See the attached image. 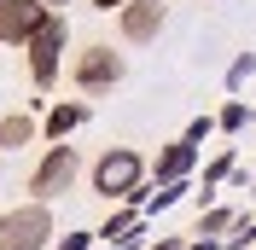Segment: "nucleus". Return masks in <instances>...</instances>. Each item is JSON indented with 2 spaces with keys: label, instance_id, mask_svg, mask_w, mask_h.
I'll use <instances>...</instances> for the list:
<instances>
[{
  "label": "nucleus",
  "instance_id": "f257e3e1",
  "mask_svg": "<svg viewBox=\"0 0 256 250\" xmlns=\"http://www.w3.org/2000/svg\"><path fill=\"white\" fill-rule=\"evenodd\" d=\"M88 180H94V192L105 204L111 198H146V157L134 152V146H105V152L94 157Z\"/></svg>",
  "mask_w": 256,
  "mask_h": 250
},
{
  "label": "nucleus",
  "instance_id": "f03ea898",
  "mask_svg": "<svg viewBox=\"0 0 256 250\" xmlns=\"http://www.w3.org/2000/svg\"><path fill=\"white\" fill-rule=\"evenodd\" d=\"M64 47H70V18H64V12H47V24H41V30H35V41L24 47V52H30V82L41 88V94L58 82Z\"/></svg>",
  "mask_w": 256,
  "mask_h": 250
},
{
  "label": "nucleus",
  "instance_id": "7ed1b4c3",
  "mask_svg": "<svg viewBox=\"0 0 256 250\" xmlns=\"http://www.w3.org/2000/svg\"><path fill=\"white\" fill-rule=\"evenodd\" d=\"M52 238H58V227H52L47 204H18L0 216V250H47Z\"/></svg>",
  "mask_w": 256,
  "mask_h": 250
},
{
  "label": "nucleus",
  "instance_id": "20e7f679",
  "mask_svg": "<svg viewBox=\"0 0 256 250\" xmlns=\"http://www.w3.org/2000/svg\"><path fill=\"white\" fill-rule=\"evenodd\" d=\"M76 174H82L76 146H47V152H41V163H35V174H30V204L64 198V192L76 186Z\"/></svg>",
  "mask_w": 256,
  "mask_h": 250
},
{
  "label": "nucleus",
  "instance_id": "39448f33",
  "mask_svg": "<svg viewBox=\"0 0 256 250\" xmlns=\"http://www.w3.org/2000/svg\"><path fill=\"white\" fill-rule=\"evenodd\" d=\"M122 52H111L105 41H88V47H76V58H70V82H76L82 94H111L116 82H122Z\"/></svg>",
  "mask_w": 256,
  "mask_h": 250
},
{
  "label": "nucleus",
  "instance_id": "423d86ee",
  "mask_svg": "<svg viewBox=\"0 0 256 250\" xmlns=\"http://www.w3.org/2000/svg\"><path fill=\"white\" fill-rule=\"evenodd\" d=\"M169 24V6L163 0H128L122 12H116V35H122L128 47H146V41H158V30Z\"/></svg>",
  "mask_w": 256,
  "mask_h": 250
},
{
  "label": "nucleus",
  "instance_id": "0eeeda50",
  "mask_svg": "<svg viewBox=\"0 0 256 250\" xmlns=\"http://www.w3.org/2000/svg\"><path fill=\"white\" fill-rule=\"evenodd\" d=\"M41 24H47L41 0H0V47H30Z\"/></svg>",
  "mask_w": 256,
  "mask_h": 250
},
{
  "label": "nucleus",
  "instance_id": "6e6552de",
  "mask_svg": "<svg viewBox=\"0 0 256 250\" xmlns=\"http://www.w3.org/2000/svg\"><path fill=\"white\" fill-rule=\"evenodd\" d=\"M192 163H198V146L169 140V146L158 152V163H146V174H152L158 186H175V180H186V174H192Z\"/></svg>",
  "mask_w": 256,
  "mask_h": 250
},
{
  "label": "nucleus",
  "instance_id": "1a4fd4ad",
  "mask_svg": "<svg viewBox=\"0 0 256 250\" xmlns=\"http://www.w3.org/2000/svg\"><path fill=\"white\" fill-rule=\"evenodd\" d=\"M82 122H88V105H82V99H58V105H47V122H41V128H47L52 146H64Z\"/></svg>",
  "mask_w": 256,
  "mask_h": 250
},
{
  "label": "nucleus",
  "instance_id": "9d476101",
  "mask_svg": "<svg viewBox=\"0 0 256 250\" xmlns=\"http://www.w3.org/2000/svg\"><path fill=\"white\" fill-rule=\"evenodd\" d=\"M146 233V216H140V210H111V216H105V221H99V244H122V238H140Z\"/></svg>",
  "mask_w": 256,
  "mask_h": 250
},
{
  "label": "nucleus",
  "instance_id": "9b49d317",
  "mask_svg": "<svg viewBox=\"0 0 256 250\" xmlns=\"http://www.w3.org/2000/svg\"><path fill=\"white\" fill-rule=\"evenodd\" d=\"M35 134H41V122H35L30 110H12V116H0V152H24Z\"/></svg>",
  "mask_w": 256,
  "mask_h": 250
},
{
  "label": "nucleus",
  "instance_id": "f8f14e48",
  "mask_svg": "<svg viewBox=\"0 0 256 250\" xmlns=\"http://www.w3.org/2000/svg\"><path fill=\"white\" fill-rule=\"evenodd\" d=\"M233 210H222V204H210V210H198V238H227L233 233Z\"/></svg>",
  "mask_w": 256,
  "mask_h": 250
},
{
  "label": "nucleus",
  "instance_id": "ddd939ff",
  "mask_svg": "<svg viewBox=\"0 0 256 250\" xmlns=\"http://www.w3.org/2000/svg\"><path fill=\"white\" fill-rule=\"evenodd\" d=\"M244 122H250V105H244V99H233V105H222V116H216V128H227V134H239Z\"/></svg>",
  "mask_w": 256,
  "mask_h": 250
},
{
  "label": "nucleus",
  "instance_id": "4468645a",
  "mask_svg": "<svg viewBox=\"0 0 256 250\" xmlns=\"http://www.w3.org/2000/svg\"><path fill=\"white\" fill-rule=\"evenodd\" d=\"M250 70H256V52H239V58H233V70H227V88H244V82H250Z\"/></svg>",
  "mask_w": 256,
  "mask_h": 250
},
{
  "label": "nucleus",
  "instance_id": "2eb2a0df",
  "mask_svg": "<svg viewBox=\"0 0 256 250\" xmlns=\"http://www.w3.org/2000/svg\"><path fill=\"white\" fill-rule=\"evenodd\" d=\"M210 134H216V116H198V122H186V134H180V140H186V146H204Z\"/></svg>",
  "mask_w": 256,
  "mask_h": 250
},
{
  "label": "nucleus",
  "instance_id": "dca6fc26",
  "mask_svg": "<svg viewBox=\"0 0 256 250\" xmlns=\"http://www.w3.org/2000/svg\"><path fill=\"white\" fill-rule=\"evenodd\" d=\"M52 244H58V250H94L99 238L88 233V227H76V233H64V238H52Z\"/></svg>",
  "mask_w": 256,
  "mask_h": 250
},
{
  "label": "nucleus",
  "instance_id": "f3484780",
  "mask_svg": "<svg viewBox=\"0 0 256 250\" xmlns=\"http://www.w3.org/2000/svg\"><path fill=\"white\" fill-rule=\"evenodd\" d=\"M216 244H222V238H186L180 250H216Z\"/></svg>",
  "mask_w": 256,
  "mask_h": 250
},
{
  "label": "nucleus",
  "instance_id": "a211bd4d",
  "mask_svg": "<svg viewBox=\"0 0 256 250\" xmlns=\"http://www.w3.org/2000/svg\"><path fill=\"white\" fill-rule=\"evenodd\" d=\"M128 0H94V12H122Z\"/></svg>",
  "mask_w": 256,
  "mask_h": 250
},
{
  "label": "nucleus",
  "instance_id": "6ab92c4d",
  "mask_svg": "<svg viewBox=\"0 0 256 250\" xmlns=\"http://www.w3.org/2000/svg\"><path fill=\"white\" fill-rule=\"evenodd\" d=\"M41 6H47V12H64V6H70V0H41Z\"/></svg>",
  "mask_w": 256,
  "mask_h": 250
},
{
  "label": "nucleus",
  "instance_id": "aec40b11",
  "mask_svg": "<svg viewBox=\"0 0 256 250\" xmlns=\"http://www.w3.org/2000/svg\"><path fill=\"white\" fill-rule=\"evenodd\" d=\"M250 186H256V174H250Z\"/></svg>",
  "mask_w": 256,
  "mask_h": 250
},
{
  "label": "nucleus",
  "instance_id": "412c9836",
  "mask_svg": "<svg viewBox=\"0 0 256 250\" xmlns=\"http://www.w3.org/2000/svg\"><path fill=\"white\" fill-rule=\"evenodd\" d=\"M250 116H256V110H250Z\"/></svg>",
  "mask_w": 256,
  "mask_h": 250
}]
</instances>
